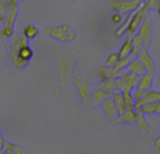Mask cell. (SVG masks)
Listing matches in <instances>:
<instances>
[{
  "label": "cell",
  "mask_w": 160,
  "mask_h": 154,
  "mask_svg": "<svg viewBox=\"0 0 160 154\" xmlns=\"http://www.w3.org/2000/svg\"><path fill=\"white\" fill-rule=\"evenodd\" d=\"M112 95L104 92V90H99V88H95L93 87V93H91V105H101L106 100H109Z\"/></svg>",
  "instance_id": "9a60e30c"
},
{
  "label": "cell",
  "mask_w": 160,
  "mask_h": 154,
  "mask_svg": "<svg viewBox=\"0 0 160 154\" xmlns=\"http://www.w3.org/2000/svg\"><path fill=\"white\" fill-rule=\"evenodd\" d=\"M40 34V29H38V26L34 24V23H29V24H26L24 28H22V35L28 38V40H34V38Z\"/></svg>",
  "instance_id": "2e32d148"
},
{
  "label": "cell",
  "mask_w": 160,
  "mask_h": 154,
  "mask_svg": "<svg viewBox=\"0 0 160 154\" xmlns=\"http://www.w3.org/2000/svg\"><path fill=\"white\" fill-rule=\"evenodd\" d=\"M155 106L157 103H149V105H142L141 108H136V109H139L144 116H151V114H155Z\"/></svg>",
  "instance_id": "603a6c76"
},
{
  "label": "cell",
  "mask_w": 160,
  "mask_h": 154,
  "mask_svg": "<svg viewBox=\"0 0 160 154\" xmlns=\"http://www.w3.org/2000/svg\"><path fill=\"white\" fill-rule=\"evenodd\" d=\"M114 124H127V125H136V116H135V109H127L117 117V121Z\"/></svg>",
  "instance_id": "4fadbf2b"
},
{
  "label": "cell",
  "mask_w": 160,
  "mask_h": 154,
  "mask_svg": "<svg viewBox=\"0 0 160 154\" xmlns=\"http://www.w3.org/2000/svg\"><path fill=\"white\" fill-rule=\"evenodd\" d=\"M18 10H19V3L16 0H10V7H8V11H7V18H5V23L3 26L0 28V42H3L5 38H11L15 35V21H16V16H18Z\"/></svg>",
  "instance_id": "7a4b0ae2"
},
{
  "label": "cell",
  "mask_w": 160,
  "mask_h": 154,
  "mask_svg": "<svg viewBox=\"0 0 160 154\" xmlns=\"http://www.w3.org/2000/svg\"><path fill=\"white\" fill-rule=\"evenodd\" d=\"M155 152H157V154H160V148H158V149H157V151H155Z\"/></svg>",
  "instance_id": "4dcf8cb0"
},
{
  "label": "cell",
  "mask_w": 160,
  "mask_h": 154,
  "mask_svg": "<svg viewBox=\"0 0 160 154\" xmlns=\"http://www.w3.org/2000/svg\"><path fill=\"white\" fill-rule=\"evenodd\" d=\"M142 2H138V0H109L108 5L109 8H112L115 13H118V15H130V13L136 11L139 7H141Z\"/></svg>",
  "instance_id": "52a82bcc"
},
{
  "label": "cell",
  "mask_w": 160,
  "mask_h": 154,
  "mask_svg": "<svg viewBox=\"0 0 160 154\" xmlns=\"http://www.w3.org/2000/svg\"><path fill=\"white\" fill-rule=\"evenodd\" d=\"M131 51H133V37L127 35L125 42L120 45V48H118V56H120V59L130 58V56H131Z\"/></svg>",
  "instance_id": "5bb4252c"
},
{
  "label": "cell",
  "mask_w": 160,
  "mask_h": 154,
  "mask_svg": "<svg viewBox=\"0 0 160 154\" xmlns=\"http://www.w3.org/2000/svg\"><path fill=\"white\" fill-rule=\"evenodd\" d=\"M122 71H117L114 68H108V66H98V68H93L91 69V77L95 79H99V82L102 80H115L118 75H122Z\"/></svg>",
  "instance_id": "ba28073f"
},
{
  "label": "cell",
  "mask_w": 160,
  "mask_h": 154,
  "mask_svg": "<svg viewBox=\"0 0 160 154\" xmlns=\"http://www.w3.org/2000/svg\"><path fill=\"white\" fill-rule=\"evenodd\" d=\"M135 116H136V127L139 128V130L146 135H149L152 132V125L148 122V119H146V116L139 111V109H135Z\"/></svg>",
  "instance_id": "7c38bea8"
},
{
  "label": "cell",
  "mask_w": 160,
  "mask_h": 154,
  "mask_svg": "<svg viewBox=\"0 0 160 154\" xmlns=\"http://www.w3.org/2000/svg\"><path fill=\"white\" fill-rule=\"evenodd\" d=\"M155 114L160 116V103H157V106H155Z\"/></svg>",
  "instance_id": "f1b7e54d"
},
{
  "label": "cell",
  "mask_w": 160,
  "mask_h": 154,
  "mask_svg": "<svg viewBox=\"0 0 160 154\" xmlns=\"http://www.w3.org/2000/svg\"><path fill=\"white\" fill-rule=\"evenodd\" d=\"M72 84L77 90V93L80 96L85 105L91 106V93H93V85H91V79L83 74H75L74 79H72Z\"/></svg>",
  "instance_id": "277c9868"
},
{
  "label": "cell",
  "mask_w": 160,
  "mask_h": 154,
  "mask_svg": "<svg viewBox=\"0 0 160 154\" xmlns=\"http://www.w3.org/2000/svg\"><path fill=\"white\" fill-rule=\"evenodd\" d=\"M0 154H5V138L0 132Z\"/></svg>",
  "instance_id": "4316f807"
},
{
  "label": "cell",
  "mask_w": 160,
  "mask_h": 154,
  "mask_svg": "<svg viewBox=\"0 0 160 154\" xmlns=\"http://www.w3.org/2000/svg\"><path fill=\"white\" fill-rule=\"evenodd\" d=\"M112 101L115 103V108L118 111V114H122L125 111V101H123V93L118 92V90H115V92L112 93Z\"/></svg>",
  "instance_id": "ac0fdd59"
},
{
  "label": "cell",
  "mask_w": 160,
  "mask_h": 154,
  "mask_svg": "<svg viewBox=\"0 0 160 154\" xmlns=\"http://www.w3.org/2000/svg\"><path fill=\"white\" fill-rule=\"evenodd\" d=\"M138 59L141 61V64L144 66L146 72L154 74V72L157 71V63H155V59L152 58V55L149 53V48H142V50L139 51V56H138Z\"/></svg>",
  "instance_id": "9c48e42d"
},
{
  "label": "cell",
  "mask_w": 160,
  "mask_h": 154,
  "mask_svg": "<svg viewBox=\"0 0 160 154\" xmlns=\"http://www.w3.org/2000/svg\"><path fill=\"white\" fill-rule=\"evenodd\" d=\"M101 109H102V112L106 116V119H108L111 124H114L117 121V117L120 116L118 111H117V108H115V103L112 101V96L109 100H106L104 103H101Z\"/></svg>",
  "instance_id": "30bf717a"
},
{
  "label": "cell",
  "mask_w": 160,
  "mask_h": 154,
  "mask_svg": "<svg viewBox=\"0 0 160 154\" xmlns=\"http://www.w3.org/2000/svg\"><path fill=\"white\" fill-rule=\"evenodd\" d=\"M128 72H133V74H138V75H142L146 74V69L141 64V61L136 58V59H131V63L128 64Z\"/></svg>",
  "instance_id": "d6986e66"
},
{
  "label": "cell",
  "mask_w": 160,
  "mask_h": 154,
  "mask_svg": "<svg viewBox=\"0 0 160 154\" xmlns=\"http://www.w3.org/2000/svg\"><path fill=\"white\" fill-rule=\"evenodd\" d=\"M95 88H99V90H104L108 93H114L115 92V80H102V82H98L95 85Z\"/></svg>",
  "instance_id": "ffe728a7"
},
{
  "label": "cell",
  "mask_w": 160,
  "mask_h": 154,
  "mask_svg": "<svg viewBox=\"0 0 160 154\" xmlns=\"http://www.w3.org/2000/svg\"><path fill=\"white\" fill-rule=\"evenodd\" d=\"M112 23H115V24L122 23V15H118V13H114V15H112Z\"/></svg>",
  "instance_id": "83f0119b"
},
{
  "label": "cell",
  "mask_w": 160,
  "mask_h": 154,
  "mask_svg": "<svg viewBox=\"0 0 160 154\" xmlns=\"http://www.w3.org/2000/svg\"><path fill=\"white\" fill-rule=\"evenodd\" d=\"M78 51L77 50H68L64 53V50L55 48V58H56V71L61 84H69L74 79V63L77 59Z\"/></svg>",
  "instance_id": "6da1fadb"
},
{
  "label": "cell",
  "mask_w": 160,
  "mask_h": 154,
  "mask_svg": "<svg viewBox=\"0 0 160 154\" xmlns=\"http://www.w3.org/2000/svg\"><path fill=\"white\" fill-rule=\"evenodd\" d=\"M131 63V58H123V59H120L118 63H117V66L114 68V69H117V71H122L123 72V69L125 68H128V64Z\"/></svg>",
  "instance_id": "d4e9b609"
},
{
  "label": "cell",
  "mask_w": 160,
  "mask_h": 154,
  "mask_svg": "<svg viewBox=\"0 0 160 154\" xmlns=\"http://www.w3.org/2000/svg\"><path fill=\"white\" fill-rule=\"evenodd\" d=\"M123 101H125V111L127 109H135L136 101L133 98V93H123Z\"/></svg>",
  "instance_id": "cb8c5ba5"
},
{
  "label": "cell",
  "mask_w": 160,
  "mask_h": 154,
  "mask_svg": "<svg viewBox=\"0 0 160 154\" xmlns=\"http://www.w3.org/2000/svg\"><path fill=\"white\" fill-rule=\"evenodd\" d=\"M5 154H28V151H26L24 146L5 140Z\"/></svg>",
  "instance_id": "e0dca14e"
},
{
  "label": "cell",
  "mask_w": 160,
  "mask_h": 154,
  "mask_svg": "<svg viewBox=\"0 0 160 154\" xmlns=\"http://www.w3.org/2000/svg\"><path fill=\"white\" fill-rule=\"evenodd\" d=\"M8 7H10V0H2V2H0V24H2V26H3L5 18H7Z\"/></svg>",
  "instance_id": "7402d4cb"
},
{
  "label": "cell",
  "mask_w": 160,
  "mask_h": 154,
  "mask_svg": "<svg viewBox=\"0 0 160 154\" xmlns=\"http://www.w3.org/2000/svg\"><path fill=\"white\" fill-rule=\"evenodd\" d=\"M157 13H158V15H160V7H158V8H157Z\"/></svg>",
  "instance_id": "f546056e"
},
{
  "label": "cell",
  "mask_w": 160,
  "mask_h": 154,
  "mask_svg": "<svg viewBox=\"0 0 160 154\" xmlns=\"http://www.w3.org/2000/svg\"><path fill=\"white\" fill-rule=\"evenodd\" d=\"M139 77L138 74H133V72H123L122 75H118L115 79V90L122 93H133V90L136 88L138 82H139Z\"/></svg>",
  "instance_id": "5b68a950"
},
{
  "label": "cell",
  "mask_w": 160,
  "mask_h": 154,
  "mask_svg": "<svg viewBox=\"0 0 160 154\" xmlns=\"http://www.w3.org/2000/svg\"><path fill=\"white\" fill-rule=\"evenodd\" d=\"M148 13H149V11H148V7H146V2H142L141 7H139L136 11H133L131 19H130L128 28H127V34H128L130 37H135V35H136V32L139 31L141 24H142V21H144V18H146V15H148Z\"/></svg>",
  "instance_id": "8992f818"
},
{
  "label": "cell",
  "mask_w": 160,
  "mask_h": 154,
  "mask_svg": "<svg viewBox=\"0 0 160 154\" xmlns=\"http://www.w3.org/2000/svg\"><path fill=\"white\" fill-rule=\"evenodd\" d=\"M120 61V56H118V51H112V53H109V56L104 59L102 66H108V68H115L117 63Z\"/></svg>",
  "instance_id": "44dd1931"
},
{
  "label": "cell",
  "mask_w": 160,
  "mask_h": 154,
  "mask_svg": "<svg viewBox=\"0 0 160 154\" xmlns=\"http://www.w3.org/2000/svg\"><path fill=\"white\" fill-rule=\"evenodd\" d=\"M152 85H154V75L149 74V72H146V74H142L139 77V82H138L135 90L139 92V93H148L149 90H152Z\"/></svg>",
  "instance_id": "8fae6325"
},
{
  "label": "cell",
  "mask_w": 160,
  "mask_h": 154,
  "mask_svg": "<svg viewBox=\"0 0 160 154\" xmlns=\"http://www.w3.org/2000/svg\"><path fill=\"white\" fill-rule=\"evenodd\" d=\"M146 7H148V11L149 10H155L157 11V8L160 7V0H148V2H146Z\"/></svg>",
  "instance_id": "484cf974"
},
{
  "label": "cell",
  "mask_w": 160,
  "mask_h": 154,
  "mask_svg": "<svg viewBox=\"0 0 160 154\" xmlns=\"http://www.w3.org/2000/svg\"><path fill=\"white\" fill-rule=\"evenodd\" d=\"M45 34L50 35L51 38H55L58 42H74L77 32L72 26L69 24H58V26H50L45 28Z\"/></svg>",
  "instance_id": "3957f363"
}]
</instances>
